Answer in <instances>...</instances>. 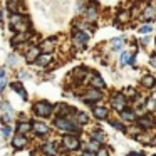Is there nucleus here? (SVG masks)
<instances>
[{
	"label": "nucleus",
	"instance_id": "f257e3e1",
	"mask_svg": "<svg viewBox=\"0 0 156 156\" xmlns=\"http://www.w3.org/2000/svg\"><path fill=\"white\" fill-rule=\"evenodd\" d=\"M54 126L59 129V131L67 133V134H74V133H79V131H81V129L76 126L74 121H71V119L64 118V116H57V118L54 119Z\"/></svg>",
	"mask_w": 156,
	"mask_h": 156
},
{
	"label": "nucleus",
	"instance_id": "f03ea898",
	"mask_svg": "<svg viewBox=\"0 0 156 156\" xmlns=\"http://www.w3.org/2000/svg\"><path fill=\"white\" fill-rule=\"evenodd\" d=\"M32 111H34L35 116L49 118V116L52 114V111H54V106H52L51 102H47V101H39V102H35V104H34Z\"/></svg>",
	"mask_w": 156,
	"mask_h": 156
},
{
	"label": "nucleus",
	"instance_id": "7ed1b4c3",
	"mask_svg": "<svg viewBox=\"0 0 156 156\" xmlns=\"http://www.w3.org/2000/svg\"><path fill=\"white\" fill-rule=\"evenodd\" d=\"M62 146L66 151H76L81 146V141L76 134H64L62 136Z\"/></svg>",
	"mask_w": 156,
	"mask_h": 156
},
{
	"label": "nucleus",
	"instance_id": "20e7f679",
	"mask_svg": "<svg viewBox=\"0 0 156 156\" xmlns=\"http://www.w3.org/2000/svg\"><path fill=\"white\" fill-rule=\"evenodd\" d=\"M10 143H12V148H14V149H24L25 146L29 144V138L25 134H19V133H17V134L12 138Z\"/></svg>",
	"mask_w": 156,
	"mask_h": 156
},
{
	"label": "nucleus",
	"instance_id": "39448f33",
	"mask_svg": "<svg viewBox=\"0 0 156 156\" xmlns=\"http://www.w3.org/2000/svg\"><path fill=\"white\" fill-rule=\"evenodd\" d=\"M87 41H89V35H87V32H84V30H77L74 34V37H72V42H74V45L76 47H84L86 44H87Z\"/></svg>",
	"mask_w": 156,
	"mask_h": 156
},
{
	"label": "nucleus",
	"instance_id": "423d86ee",
	"mask_svg": "<svg viewBox=\"0 0 156 156\" xmlns=\"http://www.w3.org/2000/svg\"><path fill=\"white\" fill-rule=\"evenodd\" d=\"M126 104H128V101H126L124 94H114L112 96V108H114L116 111L122 112L126 109Z\"/></svg>",
	"mask_w": 156,
	"mask_h": 156
},
{
	"label": "nucleus",
	"instance_id": "0eeeda50",
	"mask_svg": "<svg viewBox=\"0 0 156 156\" xmlns=\"http://www.w3.org/2000/svg\"><path fill=\"white\" fill-rule=\"evenodd\" d=\"M41 52L42 54H51L52 51H54V47H55V39L54 37H49V39H45V41H42L41 42Z\"/></svg>",
	"mask_w": 156,
	"mask_h": 156
},
{
	"label": "nucleus",
	"instance_id": "6e6552de",
	"mask_svg": "<svg viewBox=\"0 0 156 156\" xmlns=\"http://www.w3.org/2000/svg\"><path fill=\"white\" fill-rule=\"evenodd\" d=\"M32 131L35 133L37 136H45V134H49V126L47 124H44V122H41V121H34L32 122Z\"/></svg>",
	"mask_w": 156,
	"mask_h": 156
},
{
	"label": "nucleus",
	"instance_id": "1a4fd4ad",
	"mask_svg": "<svg viewBox=\"0 0 156 156\" xmlns=\"http://www.w3.org/2000/svg\"><path fill=\"white\" fill-rule=\"evenodd\" d=\"M41 151L47 156H55L57 154V143L55 141H49V143H44L41 146Z\"/></svg>",
	"mask_w": 156,
	"mask_h": 156
},
{
	"label": "nucleus",
	"instance_id": "9d476101",
	"mask_svg": "<svg viewBox=\"0 0 156 156\" xmlns=\"http://www.w3.org/2000/svg\"><path fill=\"white\" fill-rule=\"evenodd\" d=\"M42 52H41V47H29L27 49V52H25V61L29 62V64H32V62H35L37 61V57L41 55Z\"/></svg>",
	"mask_w": 156,
	"mask_h": 156
},
{
	"label": "nucleus",
	"instance_id": "9b49d317",
	"mask_svg": "<svg viewBox=\"0 0 156 156\" xmlns=\"http://www.w3.org/2000/svg\"><path fill=\"white\" fill-rule=\"evenodd\" d=\"M15 131H17L19 134H25V136H27L29 133L32 131V122H29V121H19L17 126H15Z\"/></svg>",
	"mask_w": 156,
	"mask_h": 156
},
{
	"label": "nucleus",
	"instance_id": "f8f14e48",
	"mask_svg": "<svg viewBox=\"0 0 156 156\" xmlns=\"http://www.w3.org/2000/svg\"><path fill=\"white\" fill-rule=\"evenodd\" d=\"M82 99H84L86 102L99 101V99H101V92H99L98 89H87V92H86V94L82 96Z\"/></svg>",
	"mask_w": 156,
	"mask_h": 156
},
{
	"label": "nucleus",
	"instance_id": "ddd939ff",
	"mask_svg": "<svg viewBox=\"0 0 156 156\" xmlns=\"http://www.w3.org/2000/svg\"><path fill=\"white\" fill-rule=\"evenodd\" d=\"M10 87L14 89V91L17 92V94L20 96V98L24 99V101H27V99H29V94H27V91L24 89V86H22V82L15 81V82H12V84H10Z\"/></svg>",
	"mask_w": 156,
	"mask_h": 156
},
{
	"label": "nucleus",
	"instance_id": "4468645a",
	"mask_svg": "<svg viewBox=\"0 0 156 156\" xmlns=\"http://www.w3.org/2000/svg\"><path fill=\"white\" fill-rule=\"evenodd\" d=\"M29 39H30V35H27V34H17V35H14V37H12L10 44L14 45V47H19V45L25 44Z\"/></svg>",
	"mask_w": 156,
	"mask_h": 156
},
{
	"label": "nucleus",
	"instance_id": "2eb2a0df",
	"mask_svg": "<svg viewBox=\"0 0 156 156\" xmlns=\"http://www.w3.org/2000/svg\"><path fill=\"white\" fill-rule=\"evenodd\" d=\"M52 61V54H41L37 57V61H35V64L39 66V67H47L49 64H51Z\"/></svg>",
	"mask_w": 156,
	"mask_h": 156
},
{
	"label": "nucleus",
	"instance_id": "dca6fc26",
	"mask_svg": "<svg viewBox=\"0 0 156 156\" xmlns=\"http://www.w3.org/2000/svg\"><path fill=\"white\" fill-rule=\"evenodd\" d=\"M0 112H5V114H10L12 118L15 116V111L12 108V104L9 101H0Z\"/></svg>",
	"mask_w": 156,
	"mask_h": 156
},
{
	"label": "nucleus",
	"instance_id": "f3484780",
	"mask_svg": "<svg viewBox=\"0 0 156 156\" xmlns=\"http://www.w3.org/2000/svg\"><path fill=\"white\" fill-rule=\"evenodd\" d=\"M24 19H25V17H24L22 14H19V12H17V14H10V22H9V29H10V30H14L15 25H17L19 22H22Z\"/></svg>",
	"mask_w": 156,
	"mask_h": 156
},
{
	"label": "nucleus",
	"instance_id": "a211bd4d",
	"mask_svg": "<svg viewBox=\"0 0 156 156\" xmlns=\"http://www.w3.org/2000/svg\"><path fill=\"white\" fill-rule=\"evenodd\" d=\"M92 114L98 119H104V118H108V109L102 108V106H96V108H92Z\"/></svg>",
	"mask_w": 156,
	"mask_h": 156
},
{
	"label": "nucleus",
	"instance_id": "6ab92c4d",
	"mask_svg": "<svg viewBox=\"0 0 156 156\" xmlns=\"http://www.w3.org/2000/svg\"><path fill=\"white\" fill-rule=\"evenodd\" d=\"M19 9H20L19 0H7V10L10 12V14H17Z\"/></svg>",
	"mask_w": 156,
	"mask_h": 156
},
{
	"label": "nucleus",
	"instance_id": "aec40b11",
	"mask_svg": "<svg viewBox=\"0 0 156 156\" xmlns=\"http://www.w3.org/2000/svg\"><path fill=\"white\" fill-rule=\"evenodd\" d=\"M91 86L92 87H98V89H102L104 87V81H102L99 76H92L91 77Z\"/></svg>",
	"mask_w": 156,
	"mask_h": 156
},
{
	"label": "nucleus",
	"instance_id": "412c9836",
	"mask_svg": "<svg viewBox=\"0 0 156 156\" xmlns=\"http://www.w3.org/2000/svg\"><path fill=\"white\" fill-rule=\"evenodd\" d=\"M12 121H14V118H12L10 114H5V112H2V114H0V122H2L4 126H10Z\"/></svg>",
	"mask_w": 156,
	"mask_h": 156
},
{
	"label": "nucleus",
	"instance_id": "4be33fe9",
	"mask_svg": "<svg viewBox=\"0 0 156 156\" xmlns=\"http://www.w3.org/2000/svg\"><path fill=\"white\" fill-rule=\"evenodd\" d=\"M156 15V9L154 7H146L144 14H143V17L146 19V20H149V19H153Z\"/></svg>",
	"mask_w": 156,
	"mask_h": 156
},
{
	"label": "nucleus",
	"instance_id": "5701e85b",
	"mask_svg": "<svg viewBox=\"0 0 156 156\" xmlns=\"http://www.w3.org/2000/svg\"><path fill=\"white\" fill-rule=\"evenodd\" d=\"M7 64L10 66V67H15V66L19 64V55L17 54H10L7 57Z\"/></svg>",
	"mask_w": 156,
	"mask_h": 156
},
{
	"label": "nucleus",
	"instance_id": "b1692460",
	"mask_svg": "<svg viewBox=\"0 0 156 156\" xmlns=\"http://www.w3.org/2000/svg\"><path fill=\"white\" fill-rule=\"evenodd\" d=\"M141 84L146 86V87H153V86H154V77H153V76H146V77H143Z\"/></svg>",
	"mask_w": 156,
	"mask_h": 156
},
{
	"label": "nucleus",
	"instance_id": "393cba45",
	"mask_svg": "<svg viewBox=\"0 0 156 156\" xmlns=\"http://www.w3.org/2000/svg\"><path fill=\"white\" fill-rule=\"evenodd\" d=\"M99 149H101V148H99V143L92 139V141L87 144V149H86V151H91V153H94V151H96V153H98Z\"/></svg>",
	"mask_w": 156,
	"mask_h": 156
},
{
	"label": "nucleus",
	"instance_id": "a878e982",
	"mask_svg": "<svg viewBox=\"0 0 156 156\" xmlns=\"http://www.w3.org/2000/svg\"><path fill=\"white\" fill-rule=\"evenodd\" d=\"M121 118H122V121H133V119H134V112H131V111H122V112H121Z\"/></svg>",
	"mask_w": 156,
	"mask_h": 156
},
{
	"label": "nucleus",
	"instance_id": "bb28decb",
	"mask_svg": "<svg viewBox=\"0 0 156 156\" xmlns=\"http://www.w3.org/2000/svg\"><path fill=\"white\" fill-rule=\"evenodd\" d=\"M96 14H98L96 7H94V5H91V7L87 9V20H94V19H96Z\"/></svg>",
	"mask_w": 156,
	"mask_h": 156
},
{
	"label": "nucleus",
	"instance_id": "cd10ccee",
	"mask_svg": "<svg viewBox=\"0 0 156 156\" xmlns=\"http://www.w3.org/2000/svg\"><path fill=\"white\" fill-rule=\"evenodd\" d=\"M122 44H124V39H114V41H112V49H114V51H119V49L122 47Z\"/></svg>",
	"mask_w": 156,
	"mask_h": 156
},
{
	"label": "nucleus",
	"instance_id": "c85d7f7f",
	"mask_svg": "<svg viewBox=\"0 0 156 156\" xmlns=\"http://www.w3.org/2000/svg\"><path fill=\"white\" fill-rule=\"evenodd\" d=\"M76 119H77V122H81V124H86V122H87V114H86V112H77Z\"/></svg>",
	"mask_w": 156,
	"mask_h": 156
},
{
	"label": "nucleus",
	"instance_id": "c756f323",
	"mask_svg": "<svg viewBox=\"0 0 156 156\" xmlns=\"http://www.w3.org/2000/svg\"><path fill=\"white\" fill-rule=\"evenodd\" d=\"M91 136H92V139H94V141H98V143L104 141V134H102V133H99V131H94Z\"/></svg>",
	"mask_w": 156,
	"mask_h": 156
},
{
	"label": "nucleus",
	"instance_id": "7c9ffc66",
	"mask_svg": "<svg viewBox=\"0 0 156 156\" xmlns=\"http://www.w3.org/2000/svg\"><path fill=\"white\" fill-rule=\"evenodd\" d=\"M10 134H12L10 126H2V136H4V138H10Z\"/></svg>",
	"mask_w": 156,
	"mask_h": 156
},
{
	"label": "nucleus",
	"instance_id": "2f4dec72",
	"mask_svg": "<svg viewBox=\"0 0 156 156\" xmlns=\"http://www.w3.org/2000/svg\"><path fill=\"white\" fill-rule=\"evenodd\" d=\"M129 61H131V55H129L128 52H122L121 54V64L126 66V64H129Z\"/></svg>",
	"mask_w": 156,
	"mask_h": 156
},
{
	"label": "nucleus",
	"instance_id": "473e14b6",
	"mask_svg": "<svg viewBox=\"0 0 156 156\" xmlns=\"http://www.w3.org/2000/svg\"><path fill=\"white\" fill-rule=\"evenodd\" d=\"M139 124H141V126H151L153 122H151V119H149V118H143V119H139Z\"/></svg>",
	"mask_w": 156,
	"mask_h": 156
},
{
	"label": "nucleus",
	"instance_id": "72a5a7b5",
	"mask_svg": "<svg viewBox=\"0 0 156 156\" xmlns=\"http://www.w3.org/2000/svg\"><path fill=\"white\" fill-rule=\"evenodd\" d=\"M128 17H129V15H128V12H126V10H122L121 14L118 15V20H119V22H124L126 19H128Z\"/></svg>",
	"mask_w": 156,
	"mask_h": 156
},
{
	"label": "nucleus",
	"instance_id": "f704fd0d",
	"mask_svg": "<svg viewBox=\"0 0 156 156\" xmlns=\"http://www.w3.org/2000/svg\"><path fill=\"white\" fill-rule=\"evenodd\" d=\"M5 87H7V79H0V94L5 91Z\"/></svg>",
	"mask_w": 156,
	"mask_h": 156
},
{
	"label": "nucleus",
	"instance_id": "c9c22d12",
	"mask_svg": "<svg viewBox=\"0 0 156 156\" xmlns=\"http://www.w3.org/2000/svg\"><path fill=\"white\" fill-rule=\"evenodd\" d=\"M29 77H30V74H29V72H24V71L19 72V79H29Z\"/></svg>",
	"mask_w": 156,
	"mask_h": 156
},
{
	"label": "nucleus",
	"instance_id": "e433bc0d",
	"mask_svg": "<svg viewBox=\"0 0 156 156\" xmlns=\"http://www.w3.org/2000/svg\"><path fill=\"white\" fill-rule=\"evenodd\" d=\"M139 30H141V34H148V32L151 30V25H143V27L139 29Z\"/></svg>",
	"mask_w": 156,
	"mask_h": 156
},
{
	"label": "nucleus",
	"instance_id": "4c0bfd02",
	"mask_svg": "<svg viewBox=\"0 0 156 156\" xmlns=\"http://www.w3.org/2000/svg\"><path fill=\"white\" fill-rule=\"evenodd\" d=\"M111 124H112V126H114V128H118V129H121V131H122V129H124V126H122V124H119V122H116V121H111Z\"/></svg>",
	"mask_w": 156,
	"mask_h": 156
},
{
	"label": "nucleus",
	"instance_id": "58836bf2",
	"mask_svg": "<svg viewBox=\"0 0 156 156\" xmlns=\"http://www.w3.org/2000/svg\"><path fill=\"white\" fill-rule=\"evenodd\" d=\"M96 156H108V151H106V149H99V151L96 153Z\"/></svg>",
	"mask_w": 156,
	"mask_h": 156
},
{
	"label": "nucleus",
	"instance_id": "ea45409f",
	"mask_svg": "<svg viewBox=\"0 0 156 156\" xmlns=\"http://www.w3.org/2000/svg\"><path fill=\"white\" fill-rule=\"evenodd\" d=\"M0 79H5V69L4 67L0 69Z\"/></svg>",
	"mask_w": 156,
	"mask_h": 156
},
{
	"label": "nucleus",
	"instance_id": "a19ab883",
	"mask_svg": "<svg viewBox=\"0 0 156 156\" xmlns=\"http://www.w3.org/2000/svg\"><path fill=\"white\" fill-rule=\"evenodd\" d=\"M82 156H96L94 153H91V151H84L82 153Z\"/></svg>",
	"mask_w": 156,
	"mask_h": 156
},
{
	"label": "nucleus",
	"instance_id": "79ce46f5",
	"mask_svg": "<svg viewBox=\"0 0 156 156\" xmlns=\"http://www.w3.org/2000/svg\"><path fill=\"white\" fill-rule=\"evenodd\" d=\"M128 156H143V154H139V153H129Z\"/></svg>",
	"mask_w": 156,
	"mask_h": 156
},
{
	"label": "nucleus",
	"instance_id": "37998d69",
	"mask_svg": "<svg viewBox=\"0 0 156 156\" xmlns=\"http://www.w3.org/2000/svg\"><path fill=\"white\" fill-rule=\"evenodd\" d=\"M151 62H153V66H154V67H156V55H154V57L151 59Z\"/></svg>",
	"mask_w": 156,
	"mask_h": 156
},
{
	"label": "nucleus",
	"instance_id": "c03bdc74",
	"mask_svg": "<svg viewBox=\"0 0 156 156\" xmlns=\"http://www.w3.org/2000/svg\"><path fill=\"white\" fill-rule=\"evenodd\" d=\"M30 156H39V154H37V153H32V154H30Z\"/></svg>",
	"mask_w": 156,
	"mask_h": 156
}]
</instances>
